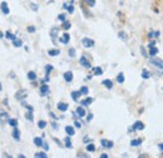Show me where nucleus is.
I'll return each instance as SVG.
<instances>
[{"label":"nucleus","mask_w":163,"mask_h":158,"mask_svg":"<svg viewBox=\"0 0 163 158\" xmlns=\"http://www.w3.org/2000/svg\"><path fill=\"white\" fill-rule=\"evenodd\" d=\"M69 55H71L72 58L75 57V49H74V48H71V49H69Z\"/></svg>","instance_id":"obj_38"},{"label":"nucleus","mask_w":163,"mask_h":158,"mask_svg":"<svg viewBox=\"0 0 163 158\" xmlns=\"http://www.w3.org/2000/svg\"><path fill=\"white\" fill-rule=\"evenodd\" d=\"M92 103H93V98H90V97H88V98H85V99H83V100L80 102V104H82L83 107L89 105V104H92Z\"/></svg>","instance_id":"obj_13"},{"label":"nucleus","mask_w":163,"mask_h":158,"mask_svg":"<svg viewBox=\"0 0 163 158\" xmlns=\"http://www.w3.org/2000/svg\"><path fill=\"white\" fill-rule=\"evenodd\" d=\"M3 157H8V158H11V156H10V154H8V153H3Z\"/></svg>","instance_id":"obj_51"},{"label":"nucleus","mask_w":163,"mask_h":158,"mask_svg":"<svg viewBox=\"0 0 163 158\" xmlns=\"http://www.w3.org/2000/svg\"><path fill=\"white\" fill-rule=\"evenodd\" d=\"M118 36H119L122 40H127V35H126V33H124V32H119Z\"/></svg>","instance_id":"obj_37"},{"label":"nucleus","mask_w":163,"mask_h":158,"mask_svg":"<svg viewBox=\"0 0 163 158\" xmlns=\"http://www.w3.org/2000/svg\"><path fill=\"white\" fill-rule=\"evenodd\" d=\"M39 90H40V96H46V94H48V92H49V87L46 85V84H43Z\"/></svg>","instance_id":"obj_6"},{"label":"nucleus","mask_w":163,"mask_h":158,"mask_svg":"<svg viewBox=\"0 0 163 158\" xmlns=\"http://www.w3.org/2000/svg\"><path fill=\"white\" fill-rule=\"evenodd\" d=\"M5 36H6L8 39H11V40H14V39H16V36H15L14 34H11L10 32H6V33H5Z\"/></svg>","instance_id":"obj_34"},{"label":"nucleus","mask_w":163,"mask_h":158,"mask_svg":"<svg viewBox=\"0 0 163 158\" xmlns=\"http://www.w3.org/2000/svg\"><path fill=\"white\" fill-rule=\"evenodd\" d=\"M58 19H59L60 21H65V14H60V15L58 16Z\"/></svg>","instance_id":"obj_40"},{"label":"nucleus","mask_w":163,"mask_h":158,"mask_svg":"<svg viewBox=\"0 0 163 158\" xmlns=\"http://www.w3.org/2000/svg\"><path fill=\"white\" fill-rule=\"evenodd\" d=\"M30 6H32V9H33V10H38V6H36L35 4H32Z\"/></svg>","instance_id":"obj_47"},{"label":"nucleus","mask_w":163,"mask_h":158,"mask_svg":"<svg viewBox=\"0 0 163 158\" xmlns=\"http://www.w3.org/2000/svg\"><path fill=\"white\" fill-rule=\"evenodd\" d=\"M8 123H9V126H11L13 128L18 126V121H16V119H13V118H11V119H9V121H8Z\"/></svg>","instance_id":"obj_31"},{"label":"nucleus","mask_w":163,"mask_h":158,"mask_svg":"<svg viewBox=\"0 0 163 158\" xmlns=\"http://www.w3.org/2000/svg\"><path fill=\"white\" fill-rule=\"evenodd\" d=\"M79 92H80V94H84V96H85V94H88V92H89V89H88L87 87H82V88H80V90H79Z\"/></svg>","instance_id":"obj_33"},{"label":"nucleus","mask_w":163,"mask_h":158,"mask_svg":"<svg viewBox=\"0 0 163 158\" xmlns=\"http://www.w3.org/2000/svg\"><path fill=\"white\" fill-rule=\"evenodd\" d=\"M43 147H44V149H45V151H48V149H49V146L46 144V143H43Z\"/></svg>","instance_id":"obj_45"},{"label":"nucleus","mask_w":163,"mask_h":158,"mask_svg":"<svg viewBox=\"0 0 163 158\" xmlns=\"http://www.w3.org/2000/svg\"><path fill=\"white\" fill-rule=\"evenodd\" d=\"M93 73H94L96 75H102L103 74V70H102V68L96 66V68H93Z\"/></svg>","instance_id":"obj_19"},{"label":"nucleus","mask_w":163,"mask_h":158,"mask_svg":"<svg viewBox=\"0 0 163 158\" xmlns=\"http://www.w3.org/2000/svg\"><path fill=\"white\" fill-rule=\"evenodd\" d=\"M50 117H52V118H54V119H55V118H57V116H55V114H54V113H50Z\"/></svg>","instance_id":"obj_53"},{"label":"nucleus","mask_w":163,"mask_h":158,"mask_svg":"<svg viewBox=\"0 0 163 158\" xmlns=\"http://www.w3.org/2000/svg\"><path fill=\"white\" fill-rule=\"evenodd\" d=\"M142 78H143V79H148V78H149V72H147L146 69H143V72H142Z\"/></svg>","instance_id":"obj_35"},{"label":"nucleus","mask_w":163,"mask_h":158,"mask_svg":"<svg viewBox=\"0 0 163 158\" xmlns=\"http://www.w3.org/2000/svg\"><path fill=\"white\" fill-rule=\"evenodd\" d=\"M101 143H102V146H103V147H105V148H112V147H113V142H112V141L102 139V141H101Z\"/></svg>","instance_id":"obj_11"},{"label":"nucleus","mask_w":163,"mask_h":158,"mask_svg":"<svg viewBox=\"0 0 163 158\" xmlns=\"http://www.w3.org/2000/svg\"><path fill=\"white\" fill-rule=\"evenodd\" d=\"M102 84H103L105 88H108V89H112V88H113V83H112V80H109V79L103 80V82H102Z\"/></svg>","instance_id":"obj_15"},{"label":"nucleus","mask_w":163,"mask_h":158,"mask_svg":"<svg viewBox=\"0 0 163 158\" xmlns=\"http://www.w3.org/2000/svg\"><path fill=\"white\" fill-rule=\"evenodd\" d=\"M0 9H2V11H3L5 15H8V14L10 13V9H9V6H8V3H6V2H3L2 4H0Z\"/></svg>","instance_id":"obj_3"},{"label":"nucleus","mask_w":163,"mask_h":158,"mask_svg":"<svg viewBox=\"0 0 163 158\" xmlns=\"http://www.w3.org/2000/svg\"><path fill=\"white\" fill-rule=\"evenodd\" d=\"M87 151H88V152H94V151H96V146L92 144V143L87 144Z\"/></svg>","instance_id":"obj_25"},{"label":"nucleus","mask_w":163,"mask_h":158,"mask_svg":"<svg viewBox=\"0 0 163 158\" xmlns=\"http://www.w3.org/2000/svg\"><path fill=\"white\" fill-rule=\"evenodd\" d=\"M158 147H159V148H161V149H162V151H163V144H159V146H158Z\"/></svg>","instance_id":"obj_56"},{"label":"nucleus","mask_w":163,"mask_h":158,"mask_svg":"<svg viewBox=\"0 0 163 158\" xmlns=\"http://www.w3.org/2000/svg\"><path fill=\"white\" fill-rule=\"evenodd\" d=\"M25 118H27L28 121H30V122H33V121H34V116H33V110H28V112L25 113Z\"/></svg>","instance_id":"obj_17"},{"label":"nucleus","mask_w":163,"mask_h":158,"mask_svg":"<svg viewBox=\"0 0 163 158\" xmlns=\"http://www.w3.org/2000/svg\"><path fill=\"white\" fill-rule=\"evenodd\" d=\"M28 32L29 33H34L35 32V27H28Z\"/></svg>","instance_id":"obj_43"},{"label":"nucleus","mask_w":163,"mask_h":158,"mask_svg":"<svg viewBox=\"0 0 163 158\" xmlns=\"http://www.w3.org/2000/svg\"><path fill=\"white\" fill-rule=\"evenodd\" d=\"M153 36L158 38V36H159V32H156V33H153Z\"/></svg>","instance_id":"obj_49"},{"label":"nucleus","mask_w":163,"mask_h":158,"mask_svg":"<svg viewBox=\"0 0 163 158\" xmlns=\"http://www.w3.org/2000/svg\"><path fill=\"white\" fill-rule=\"evenodd\" d=\"M3 89V87H2V83H0V90H2Z\"/></svg>","instance_id":"obj_57"},{"label":"nucleus","mask_w":163,"mask_h":158,"mask_svg":"<svg viewBox=\"0 0 163 158\" xmlns=\"http://www.w3.org/2000/svg\"><path fill=\"white\" fill-rule=\"evenodd\" d=\"M52 127H53V129H58V126L55 122H52Z\"/></svg>","instance_id":"obj_44"},{"label":"nucleus","mask_w":163,"mask_h":158,"mask_svg":"<svg viewBox=\"0 0 163 158\" xmlns=\"http://www.w3.org/2000/svg\"><path fill=\"white\" fill-rule=\"evenodd\" d=\"M11 134H13V138H14L15 141H19V139H20V132H19V129H18L16 127H14Z\"/></svg>","instance_id":"obj_9"},{"label":"nucleus","mask_w":163,"mask_h":158,"mask_svg":"<svg viewBox=\"0 0 163 158\" xmlns=\"http://www.w3.org/2000/svg\"><path fill=\"white\" fill-rule=\"evenodd\" d=\"M58 109L60 110V112H65L66 109H68V104L66 103H63V102H60V103H58Z\"/></svg>","instance_id":"obj_14"},{"label":"nucleus","mask_w":163,"mask_h":158,"mask_svg":"<svg viewBox=\"0 0 163 158\" xmlns=\"http://www.w3.org/2000/svg\"><path fill=\"white\" fill-rule=\"evenodd\" d=\"M117 82L118 83H124V75H123V73H119L117 75Z\"/></svg>","instance_id":"obj_30"},{"label":"nucleus","mask_w":163,"mask_h":158,"mask_svg":"<svg viewBox=\"0 0 163 158\" xmlns=\"http://www.w3.org/2000/svg\"><path fill=\"white\" fill-rule=\"evenodd\" d=\"M133 129L134 130H142V129H144V124L142 123V122H135L134 123V126H133Z\"/></svg>","instance_id":"obj_8"},{"label":"nucleus","mask_w":163,"mask_h":158,"mask_svg":"<svg viewBox=\"0 0 163 158\" xmlns=\"http://www.w3.org/2000/svg\"><path fill=\"white\" fill-rule=\"evenodd\" d=\"M64 79H65V82H72L73 80V73L72 72H65L64 73Z\"/></svg>","instance_id":"obj_10"},{"label":"nucleus","mask_w":163,"mask_h":158,"mask_svg":"<svg viewBox=\"0 0 163 158\" xmlns=\"http://www.w3.org/2000/svg\"><path fill=\"white\" fill-rule=\"evenodd\" d=\"M75 113H77V114H78L79 117H84V116H85V110H84V108H83V107H78Z\"/></svg>","instance_id":"obj_16"},{"label":"nucleus","mask_w":163,"mask_h":158,"mask_svg":"<svg viewBox=\"0 0 163 158\" xmlns=\"http://www.w3.org/2000/svg\"><path fill=\"white\" fill-rule=\"evenodd\" d=\"M158 53V49L154 47V45H153V47H149V55H152V57H154L156 54Z\"/></svg>","instance_id":"obj_20"},{"label":"nucleus","mask_w":163,"mask_h":158,"mask_svg":"<svg viewBox=\"0 0 163 158\" xmlns=\"http://www.w3.org/2000/svg\"><path fill=\"white\" fill-rule=\"evenodd\" d=\"M28 97V94H27V90H18V92H16V94H15V98L18 99V100H24L25 98Z\"/></svg>","instance_id":"obj_1"},{"label":"nucleus","mask_w":163,"mask_h":158,"mask_svg":"<svg viewBox=\"0 0 163 158\" xmlns=\"http://www.w3.org/2000/svg\"><path fill=\"white\" fill-rule=\"evenodd\" d=\"M79 63H80V64H82L84 68H88V69H89V68L92 66V65H90V62H89V60H88L85 57H82V58L79 59Z\"/></svg>","instance_id":"obj_5"},{"label":"nucleus","mask_w":163,"mask_h":158,"mask_svg":"<svg viewBox=\"0 0 163 158\" xmlns=\"http://www.w3.org/2000/svg\"><path fill=\"white\" fill-rule=\"evenodd\" d=\"M79 96H82V94H80V92H72V98H73L74 100H78Z\"/></svg>","instance_id":"obj_32"},{"label":"nucleus","mask_w":163,"mask_h":158,"mask_svg":"<svg viewBox=\"0 0 163 158\" xmlns=\"http://www.w3.org/2000/svg\"><path fill=\"white\" fill-rule=\"evenodd\" d=\"M151 63L153 64V65H156V66H158V68H163V60H161V59H151Z\"/></svg>","instance_id":"obj_7"},{"label":"nucleus","mask_w":163,"mask_h":158,"mask_svg":"<svg viewBox=\"0 0 163 158\" xmlns=\"http://www.w3.org/2000/svg\"><path fill=\"white\" fill-rule=\"evenodd\" d=\"M28 78H29L30 80H33V82H34V80L36 79V74H35L34 72H29V73H28Z\"/></svg>","instance_id":"obj_29"},{"label":"nucleus","mask_w":163,"mask_h":158,"mask_svg":"<svg viewBox=\"0 0 163 158\" xmlns=\"http://www.w3.org/2000/svg\"><path fill=\"white\" fill-rule=\"evenodd\" d=\"M3 38H4V34H3L2 32H0V39H3Z\"/></svg>","instance_id":"obj_55"},{"label":"nucleus","mask_w":163,"mask_h":158,"mask_svg":"<svg viewBox=\"0 0 163 158\" xmlns=\"http://www.w3.org/2000/svg\"><path fill=\"white\" fill-rule=\"evenodd\" d=\"M82 44L84 45L85 48H92V47H94V40H92L89 38H84L82 40Z\"/></svg>","instance_id":"obj_2"},{"label":"nucleus","mask_w":163,"mask_h":158,"mask_svg":"<svg viewBox=\"0 0 163 158\" xmlns=\"http://www.w3.org/2000/svg\"><path fill=\"white\" fill-rule=\"evenodd\" d=\"M66 9H68V11H69V13H73V11H74V6H73V5H69Z\"/></svg>","instance_id":"obj_42"},{"label":"nucleus","mask_w":163,"mask_h":158,"mask_svg":"<svg viewBox=\"0 0 163 158\" xmlns=\"http://www.w3.org/2000/svg\"><path fill=\"white\" fill-rule=\"evenodd\" d=\"M74 124H75V127H77V128H80V127H82V123H80V122H75Z\"/></svg>","instance_id":"obj_46"},{"label":"nucleus","mask_w":163,"mask_h":158,"mask_svg":"<svg viewBox=\"0 0 163 158\" xmlns=\"http://www.w3.org/2000/svg\"><path fill=\"white\" fill-rule=\"evenodd\" d=\"M46 124H48V123H46L45 121H39V122H38V127H39L40 129H44V128L46 127Z\"/></svg>","instance_id":"obj_26"},{"label":"nucleus","mask_w":163,"mask_h":158,"mask_svg":"<svg viewBox=\"0 0 163 158\" xmlns=\"http://www.w3.org/2000/svg\"><path fill=\"white\" fill-rule=\"evenodd\" d=\"M84 2H87L90 6H94V4H96V0H84Z\"/></svg>","instance_id":"obj_39"},{"label":"nucleus","mask_w":163,"mask_h":158,"mask_svg":"<svg viewBox=\"0 0 163 158\" xmlns=\"http://www.w3.org/2000/svg\"><path fill=\"white\" fill-rule=\"evenodd\" d=\"M101 158H108V154L103 153V154H101Z\"/></svg>","instance_id":"obj_52"},{"label":"nucleus","mask_w":163,"mask_h":158,"mask_svg":"<svg viewBox=\"0 0 163 158\" xmlns=\"http://www.w3.org/2000/svg\"><path fill=\"white\" fill-rule=\"evenodd\" d=\"M59 53H60V52H59V49H52V50H49V52H48V54H49L50 57H57Z\"/></svg>","instance_id":"obj_22"},{"label":"nucleus","mask_w":163,"mask_h":158,"mask_svg":"<svg viewBox=\"0 0 163 158\" xmlns=\"http://www.w3.org/2000/svg\"><path fill=\"white\" fill-rule=\"evenodd\" d=\"M18 157H19V158H25V156H24V154H19Z\"/></svg>","instance_id":"obj_54"},{"label":"nucleus","mask_w":163,"mask_h":158,"mask_svg":"<svg viewBox=\"0 0 163 158\" xmlns=\"http://www.w3.org/2000/svg\"><path fill=\"white\" fill-rule=\"evenodd\" d=\"M21 44H23V41L20 39H14L13 40V45H14V47H16V48H20Z\"/></svg>","instance_id":"obj_21"},{"label":"nucleus","mask_w":163,"mask_h":158,"mask_svg":"<svg viewBox=\"0 0 163 158\" xmlns=\"http://www.w3.org/2000/svg\"><path fill=\"white\" fill-rule=\"evenodd\" d=\"M141 50H142V54H143L144 57H147V53H146V50H144V48H143V47L141 48Z\"/></svg>","instance_id":"obj_48"},{"label":"nucleus","mask_w":163,"mask_h":158,"mask_svg":"<svg viewBox=\"0 0 163 158\" xmlns=\"http://www.w3.org/2000/svg\"><path fill=\"white\" fill-rule=\"evenodd\" d=\"M142 143V139H133L132 142H131V144L133 146V147H137V146H139Z\"/></svg>","instance_id":"obj_28"},{"label":"nucleus","mask_w":163,"mask_h":158,"mask_svg":"<svg viewBox=\"0 0 163 158\" xmlns=\"http://www.w3.org/2000/svg\"><path fill=\"white\" fill-rule=\"evenodd\" d=\"M69 40H71V36H69V34H68V33H64V34L59 38V41H60L62 44H68V43H69Z\"/></svg>","instance_id":"obj_4"},{"label":"nucleus","mask_w":163,"mask_h":158,"mask_svg":"<svg viewBox=\"0 0 163 158\" xmlns=\"http://www.w3.org/2000/svg\"><path fill=\"white\" fill-rule=\"evenodd\" d=\"M34 157H36V158H46L48 156L45 154V152H36V153L34 154Z\"/></svg>","instance_id":"obj_23"},{"label":"nucleus","mask_w":163,"mask_h":158,"mask_svg":"<svg viewBox=\"0 0 163 158\" xmlns=\"http://www.w3.org/2000/svg\"><path fill=\"white\" fill-rule=\"evenodd\" d=\"M71 23L69 21H63V25H62V28L64 29V30H68V29H71Z\"/></svg>","instance_id":"obj_24"},{"label":"nucleus","mask_w":163,"mask_h":158,"mask_svg":"<svg viewBox=\"0 0 163 158\" xmlns=\"http://www.w3.org/2000/svg\"><path fill=\"white\" fill-rule=\"evenodd\" d=\"M52 70H53V66H52V65H46V66H45V74H46V75H48Z\"/></svg>","instance_id":"obj_36"},{"label":"nucleus","mask_w":163,"mask_h":158,"mask_svg":"<svg viewBox=\"0 0 163 158\" xmlns=\"http://www.w3.org/2000/svg\"><path fill=\"white\" fill-rule=\"evenodd\" d=\"M34 144H35L36 147H41V146H43V139H41L40 137H35V138H34Z\"/></svg>","instance_id":"obj_18"},{"label":"nucleus","mask_w":163,"mask_h":158,"mask_svg":"<svg viewBox=\"0 0 163 158\" xmlns=\"http://www.w3.org/2000/svg\"><path fill=\"white\" fill-rule=\"evenodd\" d=\"M92 118H93V114H89V116H88V118H87V121L89 122V121H92Z\"/></svg>","instance_id":"obj_50"},{"label":"nucleus","mask_w":163,"mask_h":158,"mask_svg":"<svg viewBox=\"0 0 163 158\" xmlns=\"http://www.w3.org/2000/svg\"><path fill=\"white\" fill-rule=\"evenodd\" d=\"M77 157H79V158H82V157H84V158H88L89 156H88V154H84V153H78V154H77Z\"/></svg>","instance_id":"obj_41"},{"label":"nucleus","mask_w":163,"mask_h":158,"mask_svg":"<svg viewBox=\"0 0 163 158\" xmlns=\"http://www.w3.org/2000/svg\"><path fill=\"white\" fill-rule=\"evenodd\" d=\"M65 132H66V134H68V135H74V134H75L74 128H73V127H71V126H66V127H65Z\"/></svg>","instance_id":"obj_12"},{"label":"nucleus","mask_w":163,"mask_h":158,"mask_svg":"<svg viewBox=\"0 0 163 158\" xmlns=\"http://www.w3.org/2000/svg\"><path fill=\"white\" fill-rule=\"evenodd\" d=\"M64 142H65V147H66V148H72V142H71V138L66 137V138L64 139Z\"/></svg>","instance_id":"obj_27"}]
</instances>
